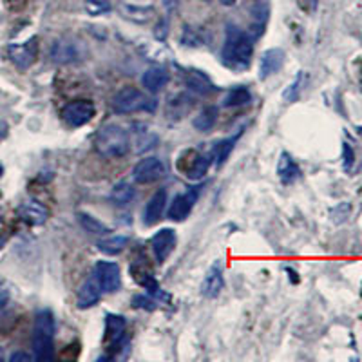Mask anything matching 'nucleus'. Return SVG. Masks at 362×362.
<instances>
[{"label": "nucleus", "instance_id": "0eeeda50", "mask_svg": "<svg viewBox=\"0 0 362 362\" xmlns=\"http://www.w3.org/2000/svg\"><path fill=\"white\" fill-rule=\"evenodd\" d=\"M96 105L89 100H74V102L67 103L62 109V119L64 124L71 129L83 127L95 118Z\"/></svg>", "mask_w": 362, "mask_h": 362}, {"label": "nucleus", "instance_id": "6ab92c4d", "mask_svg": "<svg viewBox=\"0 0 362 362\" xmlns=\"http://www.w3.org/2000/svg\"><path fill=\"white\" fill-rule=\"evenodd\" d=\"M225 288V277H223V270L219 264H214L206 272L205 279L202 283V293L206 299H216L219 293Z\"/></svg>", "mask_w": 362, "mask_h": 362}, {"label": "nucleus", "instance_id": "c756f323", "mask_svg": "<svg viewBox=\"0 0 362 362\" xmlns=\"http://www.w3.org/2000/svg\"><path fill=\"white\" fill-rule=\"evenodd\" d=\"M303 87H305V73L300 71L299 74L296 76V80H293L292 83H290L286 89H284L283 93V98L286 100V102H296V100H299L300 96V90H303Z\"/></svg>", "mask_w": 362, "mask_h": 362}, {"label": "nucleus", "instance_id": "c85d7f7f", "mask_svg": "<svg viewBox=\"0 0 362 362\" xmlns=\"http://www.w3.org/2000/svg\"><path fill=\"white\" fill-rule=\"evenodd\" d=\"M129 239L124 235H109L105 239H100L98 241V250L107 255H118L125 250Z\"/></svg>", "mask_w": 362, "mask_h": 362}, {"label": "nucleus", "instance_id": "5701e85b", "mask_svg": "<svg viewBox=\"0 0 362 362\" xmlns=\"http://www.w3.org/2000/svg\"><path fill=\"white\" fill-rule=\"evenodd\" d=\"M134 187H132L129 181H119V183H116V185L112 187L111 194H109V199H111L116 206H125L134 199Z\"/></svg>", "mask_w": 362, "mask_h": 362}, {"label": "nucleus", "instance_id": "b1692460", "mask_svg": "<svg viewBox=\"0 0 362 362\" xmlns=\"http://www.w3.org/2000/svg\"><path fill=\"white\" fill-rule=\"evenodd\" d=\"M252 100V93L245 86L232 87V89L226 90L225 98H223V105L225 107H241V105H247Z\"/></svg>", "mask_w": 362, "mask_h": 362}, {"label": "nucleus", "instance_id": "20e7f679", "mask_svg": "<svg viewBox=\"0 0 362 362\" xmlns=\"http://www.w3.org/2000/svg\"><path fill=\"white\" fill-rule=\"evenodd\" d=\"M111 109L116 115H131L138 111H156V100L148 98L136 87H124L119 89L111 100Z\"/></svg>", "mask_w": 362, "mask_h": 362}, {"label": "nucleus", "instance_id": "58836bf2", "mask_svg": "<svg viewBox=\"0 0 362 362\" xmlns=\"http://www.w3.org/2000/svg\"><path fill=\"white\" fill-rule=\"evenodd\" d=\"M4 247V238H0V248Z\"/></svg>", "mask_w": 362, "mask_h": 362}, {"label": "nucleus", "instance_id": "423d86ee", "mask_svg": "<svg viewBox=\"0 0 362 362\" xmlns=\"http://www.w3.org/2000/svg\"><path fill=\"white\" fill-rule=\"evenodd\" d=\"M203 187H205V183H199V185L189 187L185 192L174 196V199L169 205V210H167V218H169L170 221H177V223L185 221V219L190 216V212H192L194 205L198 203Z\"/></svg>", "mask_w": 362, "mask_h": 362}, {"label": "nucleus", "instance_id": "dca6fc26", "mask_svg": "<svg viewBox=\"0 0 362 362\" xmlns=\"http://www.w3.org/2000/svg\"><path fill=\"white\" fill-rule=\"evenodd\" d=\"M165 206H167V190L160 189L148 198L147 205H145L144 210V221L145 225L153 226L156 225L158 221L161 219L165 212Z\"/></svg>", "mask_w": 362, "mask_h": 362}, {"label": "nucleus", "instance_id": "7c9ffc66", "mask_svg": "<svg viewBox=\"0 0 362 362\" xmlns=\"http://www.w3.org/2000/svg\"><path fill=\"white\" fill-rule=\"evenodd\" d=\"M131 303L132 308L148 310V312L156 310V299H154V296H151V293H136V296L132 297Z\"/></svg>", "mask_w": 362, "mask_h": 362}, {"label": "nucleus", "instance_id": "393cba45", "mask_svg": "<svg viewBox=\"0 0 362 362\" xmlns=\"http://www.w3.org/2000/svg\"><path fill=\"white\" fill-rule=\"evenodd\" d=\"M243 131H245V127L238 129V132H235L234 136H228L226 140H221L218 145H216L214 158L218 160V161H216V163H218V167H221V165L225 163L226 160H228V156H230V153L234 151L238 140L241 138V136H243Z\"/></svg>", "mask_w": 362, "mask_h": 362}, {"label": "nucleus", "instance_id": "ddd939ff", "mask_svg": "<svg viewBox=\"0 0 362 362\" xmlns=\"http://www.w3.org/2000/svg\"><path fill=\"white\" fill-rule=\"evenodd\" d=\"M102 288H100L98 281L96 277L90 274L87 277L86 283L80 286L78 293H76V308L80 310H89L93 308L95 305H98L100 299H102Z\"/></svg>", "mask_w": 362, "mask_h": 362}, {"label": "nucleus", "instance_id": "ea45409f", "mask_svg": "<svg viewBox=\"0 0 362 362\" xmlns=\"http://www.w3.org/2000/svg\"><path fill=\"white\" fill-rule=\"evenodd\" d=\"M358 132H361V136H362V127H361V129H358Z\"/></svg>", "mask_w": 362, "mask_h": 362}, {"label": "nucleus", "instance_id": "c9c22d12", "mask_svg": "<svg viewBox=\"0 0 362 362\" xmlns=\"http://www.w3.org/2000/svg\"><path fill=\"white\" fill-rule=\"evenodd\" d=\"M223 6H234L235 4V0H219Z\"/></svg>", "mask_w": 362, "mask_h": 362}, {"label": "nucleus", "instance_id": "a211bd4d", "mask_svg": "<svg viewBox=\"0 0 362 362\" xmlns=\"http://www.w3.org/2000/svg\"><path fill=\"white\" fill-rule=\"evenodd\" d=\"M170 80V73L167 67L154 66L148 67L141 76V86L148 90V93H160Z\"/></svg>", "mask_w": 362, "mask_h": 362}, {"label": "nucleus", "instance_id": "473e14b6", "mask_svg": "<svg viewBox=\"0 0 362 362\" xmlns=\"http://www.w3.org/2000/svg\"><path fill=\"white\" fill-rule=\"evenodd\" d=\"M86 4L90 15H102V13L111 9V2L109 0H86Z\"/></svg>", "mask_w": 362, "mask_h": 362}, {"label": "nucleus", "instance_id": "f03ea898", "mask_svg": "<svg viewBox=\"0 0 362 362\" xmlns=\"http://www.w3.org/2000/svg\"><path fill=\"white\" fill-rule=\"evenodd\" d=\"M54 313L49 308L37 312L33 325V357L37 361H51L54 355Z\"/></svg>", "mask_w": 362, "mask_h": 362}, {"label": "nucleus", "instance_id": "72a5a7b5", "mask_svg": "<svg viewBox=\"0 0 362 362\" xmlns=\"http://www.w3.org/2000/svg\"><path fill=\"white\" fill-rule=\"evenodd\" d=\"M181 42H183L185 45H190V47H198V45H202V38H199V35L196 33L192 28H189V25H187L183 35H181Z\"/></svg>", "mask_w": 362, "mask_h": 362}, {"label": "nucleus", "instance_id": "f257e3e1", "mask_svg": "<svg viewBox=\"0 0 362 362\" xmlns=\"http://www.w3.org/2000/svg\"><path fill=\"white\" fill-rule=\"evenodd\" d=\"M252 57H254V37L235 28L234 24L226 25V38L221 51L223 64L232 71H245L250 67Z\"/></svg>", "mask_w": 362, "mask_h": 362}, {"label": "nucleus", "instance_id": "a878e982", "mask_svg": "<svg viewBox=\"0 0 362 362\" xmlns=\"http://www.w3.org/2000/svg\"><path fill=\"white\" fill-rule=\"evenodd\" d=\"M216 122H218V107H214V105H206V107L202 109L199 115L194 118L192 125L196 131L209 132L210 129L214 127Z\"/></svg>", "mask_w": 362, "mask_h": 362}, {"label": "nucleus", "instance_id": "1a4fd4ad", "mask_svg": "<svg viewBox=\"0 0 362 362\" xmlns=\"http://www.w3.org/2000/svg\"><path fill=\"white\" fill-rule=\"evenodd\" d=\"M165 176V165L160 158L148 156L140 160L132 169V177L136 183L140 185H147V183H154V181L161 180Z\"/></svg>", "mask_w": 362, "mask_h": 362}, {"label": "nucleus", "instance_id": "4c0bfd02", "mask_svg": "<svg viewBox=\"0 0 362 362\" xmlns=\"http://www.w3.org/2000/svg\"><path fill=\"white\" fill-rule=\"evenodd\" d=\"M2 174H4V167H2V163H0V177H2Z\"/></svg>", "mask_w": 362, "mask_h": 362}, {"label": "nucleus", "instance_id": "39448f33", "mask_svg": "<svg viewBox=\"0 0 362 362\" xmlns=\"http://www.w3.org/2000/svg\"><path fill=\"white\" fill-rule=\"evenodd\" d=\"M210 163H212V158L210 156H205V154L196 151V148H187L177 158L176 167L183 176H187L189 180L198 181L205 176Z\"/></svg>", "mask_w": 362, "mask_h": 362}, {"label": "nucleus", "instance_id": "9b49d317", "mask_svg": "<svg viewBox=\"0 0 362 362\" xmlns=\"http://www.w3.org/2000/svg\"><path fill=\"white\" fill-rule=\"evenodd\" d=\"M119 11L129 21L136 22V24H145V22L153 21L156 9H154L153 0H122Z\"/></svg>", "mask_w": 362, "mask_h": 362}, {"label": "nucleus", "instance_id": "4be33fe9", "mask_svg": "<svg viewBox=\"0 0 362 362\" xmlns=\"http://www.w3.org/2000/svg\"><path fill=\"white\" fill-rule=\"evenodd\" d=\"M131 274H132V279L140 284V286H144L151 296H161L160 284H158L156 277H154L151 272L145 270L144 267H136V264H132Z\"/></svg>", "mask_w": 362, "mask_h": 362}, {"label": "nucleus", "instance_id": "f3484780", "mask_svg": "<svg viewBox=\"0 0 362 362\" xmlns=\"http://www.w3.org/2000/svg\"><path fill=\"white\" fill-rule=\"evenodd\" d=\"M284 66V51L279 47H272L264 51L259 60V78L267 80L272 74L279 73L281 67Z\"/></svg>", "mask_w": 362, "mask_h": 362}, {"label": "nucleus", "instance_id": "e433bc0d", "mask_svg": "<svg viewBox=\"0 0 362 362\" xmlns=\"http://www.w3.org/2000/svg\"><path fill=\"white\" fill-rule=\"evenodd\" d=\"M305 2H308V4L312 6V8H315V4H317V0H305Z\"/></svg>", "mask_w": 362, "mask_h": 362}, {"label": "nucleus", "instance_id": "7ed1b4c3", "mask_svg": "<svg viewBox=\"0 0 362 362\" xmlns=\"http://www.w3.org/2000/svg\"><path fill=\"white\" fill-rule=\"evenodd\" d=\"M95 151L103 158H122L131 151V136L118 124H105L95 136Z\"/></svg>", "mask_w": 362, "mask_h": 362}, {"label": "nucleus", "instance_id": "2f4dec72", "mask_svg": "<svg viewBox=\"0 0 362 362\" xmlns=\"http://www.w3.org/2000/svg\"><path fill=\"white\" fill-rule=\"evenodd\" d=\"M355 165V151L351 147V144L344 141L342 144V167H344L346 173H351Z\"/></svg>", "mask_w": 362, "mask_h": 362}, {"label": "nucleus", "instance_id": "412c9836", "mask_svg": "<svg viewBox=\"0 0 362 362\" xmlns=\"http://www.w3.org/2000/svg\"><path fill=\"white\" fill-rule=\"evenodd\" d=\"M51 58H53L54 62L60 64L74 62V60H78L80 58L78 45L73 44V42L69 40H58L57 44L51 47Z\"/></svg>", "mask_w": 362, "mask_h": 362}, {"label": "nucleus", "instance_id": "f8f14e48", "mask_svg": "<svg viewBox=\"0 0 362 362\" xmlns=\"http://www.w3.org/2000/svg\"><path fill=\"white\" fill-rule=\"evenodd\" d=\"M176 248V230L174 228H161L151 238V250L158 264H163L169 259Z\"/></svg>", "mask_w": 362, "mask_h": 362}, {"label": "nucleus", "instance_id": "9d476101", "mask_svg": "<svg viewBox=\"0 0 362 362\" xmlns=\"http://www.w3.org/2000/svg\"><path fill=\"white\" fill-rule=\"evenodd\" d=\"M8 54L11 58V62L18 67V69L25 71L33 66L38 54V38H29L24 44H11L8 47Z\"/></svg>", "mask_w": 362, "mask_h": 362}, {"label": "nucleus", "instance_id": "6e6552de", "mask_svg": "<svg viewBox=\"0 0 362 362\" xmlns=\"http://www.w3.org/2000/svg\"><path fill=\"white\" fill-rule=\"evenodd\" d=\"M93 276L103 293H115L122 288V270L115 261H98L93 268Z\"/></svg>", "mask_w": 362, "mask_h": 362}, {"label": "nucleus", "instance_id": "bb28decb", "mask_svg": "<svg viewBox=\"0 0 362 362\" xmlns=\"http://www.w3.org/2000/svg\"><path fill=\"white\" fill-rule=\"evenodd\" d=\"M76 218H78L80 226H82L86 232H89V234H93V235H107L109 234V226L105 225V223L100 221L98 218H95V216H90L89 212H78V214H76Z\"/></svg>", "mask_w": 362, "mask_h": 362}, {"label": "nucleus", "instance_id": "cd10ccee", "mask_svg": "<svg viewBox=\"0 0 362 362\" xmlns=\"http://www.w3.org/2000/svg\"><path fill=\"white\" fill-rule=\"evenodd\" d=\"M187 86L192 90H196L198 95H209L214 90V86L210 82V78L202 71H192L187 74Z\"/></svg>", "mask_w": 362, "mask_h": 362}, {"label": "nucleus", "instance_id": "aec40b11", "mask_svg": "<svg viewBox=\"0 0 362 362\" xmlns=\"http://www.w3.org/2000/svg\"><path fill=\"white\" fill-rule=\"evenodd\" d=\"M277 176L283 185H292L303 176L299 163L288 153H281L279 161H277Z\"/></svg>", "mask_w": 362, "mask_h": 362}, {"label": "nucleus", "instance_id": "4468645a", "mask_svg": "<svg viewBox=\"0 0 362 362\" xmlns=\"http://www.w3.org/2000/svg\"><path fill=\"white\" fill-rule=\"evenodd\" d=\"M18 216H21L22 221H25L28 225L38 226L44 225V223L47 221V218H49V210H47V206H45L44 203L37 202V199H28V202H24L18 206Z\"/></svg>", "mask_w": 362, "mask_h": 362}, {"label": "nucleus", "instance_id": "f704fd0d", "mask_svg": "<svg viewBox=\"0 0 362 362\" xmlns=\"http://www.w3.org/2000/svg\"><path fill=\"white\" fill-rule=\"evenodd\" d=\"M35 357H31V355H28V354H24V351H17V354H13L11 357H9V361L11 362H18V361H22V362H31L33 361Z\"/></svg>", "mask_w": 362, "mask_h": 362}, {"label": "nucleus", "instance_id": "2eb2a0df", "mask_svg": "<svg viewBox=\"0 0 362 362\" xmlns=\"http://www.w3.org/2000/svg\"><path fill=\"white\" fill-rule=\"evenodd\" d=\"M125 329H127V321L118 313H107L105 315V342L112 348L122 346L125 339Z\"/></svg>", "mask_w": 362, "mask_h": 362}]
</instances>
